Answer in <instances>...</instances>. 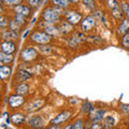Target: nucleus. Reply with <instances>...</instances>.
Returning <instances> with one entry per match:
<instances>
[{"instance_id": "1", "label": "nucleus", "mask_w": 129, "mask_h": 129, "mask_svg": "<svg viewBox=\"0 0 129 129\" xmlns=\"http://www.w3.org/2000/svg\"><path fill=\"white\" fill-rule=\"evenodd\" d=\"M60 10L59 8H53L48 7L43 11V18L44 21L48 24H55L59 21Z\"/></svg>"}, {"instance_id": "2", "label": "nucleus", "mask_w": 129, "mask_h": 129, "mask_svg": "<svg viewBox=\"0 0 129 129\" xmlns=\"http://www.w3.org/2000/svg\"><path fill=\"white\" fill-rule=\"evenodd\" d=\"M30 38H31V40L34 42L42 44V45L48 43L52 40V37L50 35H47L46 32H42V31H36V32H34V34L31 35Z\"/></svg>"}, {"instance_id": "3", "label": "nucleus", "mask_w": 129, "mask_h": 129, "mask_svg": "<svg viewBox=\"0 0 129 129\" xmlns=\"http://www.w3.org/2000/svg\"><path fill=\"white\" fill-rule=\"evenodd\" d=\"M64 16H66L67 22L71 24V25H75V24H78L82 21V14L76 11H73V10L67 11L66 13H64Z\"/></svg>"}, {"instance_id": "4", "label": "nucleus", "mask_w": 129, "mask_h": 129, "mask_svg": "<svg viewBox=\"0 0 129 129\" xmlns=\"http://www.w3.org/2000/svg\"><path fill=\"white\" fill-rule=\"evenodd\" d=\"M37 51L32 47H26L24 48L21 53V57L24 61H30V60H34L36 57H37Z\"/></svg>"}, {"instance_id": "5", "label": "nucleus", "mask_w": 129, "mask_h": 129, "mask_svg": "<svg viewBox=\"0 0 129 129\" xmlns=\"http://www.w3.org/2000/svg\"><path fill=\"white\" fill-rule=\"evenodd\" d=\"M24 102H25V99H24V97L22 95L16 94V95H12L9 97V106L13 109L22 107Z\"/></svg>"}, {"instance_id": "6", "label": "nucleus", "mask_w": 129, "mask_h": 129, "mask_svg": "<svg viewBox=\"0 0 129 129\" xmlns=\"http://www.w3.org/2000/svg\"><path fill=\"white\" fill-rule=\"evenodd\" d=\"M72 113L70 111H63L61 113H59V114L56 116L55 118H53L51 120V125H60L64 123L66 120H68L70 117H71Z\"/></svg>"}, {"instance_id": "7", "label": "nucleus", "mask_w": 129, "mask_h": 129, "mask_svg": "<svg viewBox=\"0 0 129 129\" xmlns=\"http://www.w3.org/2000/svg\"><path fill=\"white\" fill-rule=\"evenodd\" d=\"M82 30L83 31H90L92 28H94L96 26V19L92 17V16H87V17H85L83 19L82 22Z\"/></svg>"}, {"instance_id": "8", "label": "nucleus", "mask_w": 129, "mask_h": 129, "mask_svg": "<svg viewBox=\"0 0 129 129\" xmlns=\"http://www.w3.org/2000/svg\"><path fill=\"white\" fill-rule=\"evenodd\" d=\"M29 126L35 129H40L44 126V119L41 116H32V117L28 120Z\"/></svg>"}, {"instance_id": "9", "label": "nucleus", "mask_w": 129, "mask_h": 129, "mask_svg": "<svg viewBox=\"0 0 129 129\" xmlns=\"http://www.w3.org/2000/svg\"><path fill=\"white\" fill-rule=\"evenodd\" d=\"M44 103H45L44 100H42V99H36V100L31 101L29 104H28L27 108H26V111L27 112H34L36 110H39L40 108H42L44 106Z\"/></svg>"}, {"instance_id": "10", "label": "nucleus", "mask_w": 129, "mask_h": 129, "mask_svg": "<svg viewBox=\"0 0 129 129\" xmlns=\"http://www.w3.org/2000/svg\"><path fill=\"white\" fill-rule=\"evenodd\" d=\"M1 52L7 54H12L15 52V44L11 41H3L1 43Z\"/></svg>"}, {"instance_id": "11", "label": "nucleus", "mask_w": 129, "mask_h": 129, "mask_svg": "<svg viewBox=\"0 0 129 129\" xmlns=\"http://www.w3.org/2000/svg\"><path fill=\"white\" fill-rule=\"evenodd\" d=\"M104 115V110H92L89 113V117L94 123H98L99 120L103 118Z\"/></svg>"}, {"instance_id": "12", "label": "nucleus", "mask_w": 129, "mask_h": 129, "mask_svg": "<svg viewBox=\"0 0 129 129\" xmlns=\"http://www.w3.org/2000/svg\"><path fill=\"white\" fill-rule=\"evenodd\" d=\"M14 10H15V12H16V14L23 15V16H25V17L29 16L30 13H31L30 8L27 7V6H23V5H19V6H17V7H15Z\"/></svg>"}, {"instance_id": "13", "label": "nucleus", "mask_w": 129, "mask_h": 129, "mask_svg": "<svg viewBox=\"0 0 129 129\" xmlns=\"http://www.w3.org/2000/svg\"><path fill=\"white\" fill-rule=\"evenodd\" d=\"M129 31V19L128 18H124L120 25L118 26L117 29V34L118 35H126Z\"/></svg>"}, {"instance_id": "14", "label": "nucleus", "mask_w": 129, "mask_h": 129, "mask_svg": "<svg viewBox=\"0 0 129 129\" xmlns=\"http://www.w3.org/2000/svg\"><path fill=\"white\" fill-rule=\"evenodd\" d=\"M16 38H17V34L11 29L2 32V39L5 41H12V40H15Z\"/></svg>"}, {"instance_id": "15", "label": "nucleus", "mask_w": 129, "mask_h": 129, "mask_svg": "<svg viewBox=\"0 0 129 129\" xmlns=\"http://www.w3.org/2000/svg\"><path fill=\"white\" fill-rule=\"evenodd\" d=\"M114 124H115V119L113 116L111 115H108L104 117L103 119V128L104 129H111L114 127Z\"/></svg>"}, {"instance_id": "16", "label": "nucleus", "mask_w": 129, "mask_h": 129, "mask_svg": "<svg viewBox=\"0 0 129 129\" xmlns=\"http://www.w3.org/2000/svg\"><path fill=\"white\" fill-rule=\"evenodd\" d=\"M11 72H12V69H11V67H9V66L2 64L1 68H0V75H1L2 80H6V79L9 78Z\"/></svg>"}, {"instance_id": "17", "label": "nucleus", "mask_w": 129, "mask_h": 129, "mask_svg": "<svg viewBox=\"0 0 129 129\" xmlns=\"http://www.w3.org/2000/svg\"><path fill=\"white\" fill-rule=\"evenodd\" d=\"M24 120H25V116L21 114V113H14V114L11 116V122L14 125L22 124V123H24Z\"/></svg>"}, {"instance_id": "18", "label": "nucleus", "mask_w": 129, "mask_h": 129, "mask_svg": "<svg viewBox=\"0 0 129 129\" xmlns=\"http://www.w3.org/2000/svg\"><path fill=\"white\" fill-rule=\"evenodd\" d=\"M28 89H29V87H28V85L26 83H22V84H19V85L16 86L15 88V91H16V94H18V95H25L28 92Z\"/></svg>"}, {"instance_id": "19", "label": "nucleus", "mask_w": 129, "mask_h": 129, "mask_svg": "<svg viewBox=\"0 0 129 129\" xmlns=\"http://www.w3.org/2000/svg\"><path fill=\"white\" fill-rule=\"evenodd\" d=\"M0 61H1V63H3V64L10 63V62L13 61V56L11 54H7V53L1 52V53H0Z\"/></svg>"}, {"instance_id": "20", "label": "nucleus", "mask_w": 129, "mask_h": 129, "mask_svg": "<svg viewBox=\"0 0 129 129\" xmlns=\"http://www.w3.org/2000/svg\"><path fill=\"white\" fill-rule=\"evenodd\" d=\"M52 3H53L56 8L63 9V8H67L68 6H69L70 1L69 0H52Z\"/></svg>"}, {"instance_id": "21", "label": "nucleus", "mask_w": 129, "mask_h": 129, "mask_svg": "<svg viewBox=\"0 0 129 129\" xmlns=\"http://www.w3.org/2000/svg\"><path fill=\"white\" fill-rule=\"evenodd\" d=\"M16 78H17L18 81H21V82H26L27 80H29L31 78V74L27 71H19Z\"/></svg>"}, {"instance_id": "22", "label": "nucleus", "mask_w": 129, "mask_h": 129, "mask_svg": "<svg viewBox=\"0 0 129 129\" xmlns=\"http://www.w3.org/2000/svg\"><path fill=\"white\" fill-rule=\"evenodd\" d=\"M59 30H60V32H63V34H68V32H70L72 30V25L68 22L61 23L59 26Z\"/></svg>"}, {"instance_id": "23", "label": "nucleus", "mask_w": 129, "mask_h": 129, "mask_svg": "<svg viewBox=\"0 0 129 129\" xmlns=\"http://www.w3.org/2000/svg\"><path fill=\"white\" fill-rule=\"evenodd\" d=\"M45 32L47 35H52V36H56V35H58L59 32H60V30H59V28H57V27H55V26H53V25H51V26H47L46 28H45Z\"/></svg>"}, {"instance_id": "24", "label": "nucleus", "mask_w": 129, "mask_h": 129, "mask_svg": "<svg viewBox=\"0 0 129 129\" xmlns=\"http://www.w3.org/2000/svg\"><path fill=\"white\" fill-rule=\"evenodd\" d=\"M9 27H10L11 30H13V31L16 32V34H18L19 30H21L22 25H21V24H18L17 22L15 21V19H13V21H11V22L9 23Z\"/></svg>"}, {"instance_id": "25", "label": "nucleus", "mask_w": 129, "mask_h": 129, "mask_svg": "<svg viewBox=\"0 0 129 129\" xmlns=\"http://www.w3.org/2000/svg\"><path fill=\"white\" fill-rule=\"evenodd\" d=\"M92 110H94V107H92V104L90 102H84L83 106H82V112L83 113H90Z\"/></svg>"}, {"instance_id": "26", "label": "nucleus", "mask_w": 129, "mask_h": 129, "mask_svg": "<svg viewBox=\"0 0 129 129\" xmlns=\"http://www.w3.org/2000/svg\"><path fill=\"white\" fill-rule=\"evenodd\" d=\"M123 10H120L119 8H116V9L114 10H112V15L114 16L115 18H117V19H120V18H123Z\"/></svg>"}, {"instance_id": "27", "label": "nucleus", "mask_w": 129, "mask_h": 129, "mask_svg": "<svg viewBox=\"0 0 129 129\" xmlns=\"http://www.w3.org/2000/svg\"><path fill=\"white\" fill-rule=\"evenodd\" d=\"M2 2L5 3L6 6H15V7H17L21 5V2H22V0H2Z\"/></svg>"}, {"instance_id": "28", "label": "nucleus", "mask_w": 129, "mask_h": 129, "mask_svg": "<svg viewBox=\"0 0 129 129\" xmlns=\"http://www.w3.org/2000/svg\"><path fill=\"white\" fill-rule=\"evenodd\" d=\"M83 3L85 5L86 8H88L89 10H94L96 8V5H95V1L94 0H82Z\"/></svg>"}, {"instance_id": "29", "label": "nucleus", "mask_w": 129, "mask_h": 129, "mask_svg": "<svg viewBox=\"0 0 129 129\" xmlns=\"http://www.w3.org/2000/svg\"><path fill=\"white\" fill-rule=\"evenodd\" d=\"M122 45H123L125 48H129V32L123 36V39H122Z\"/></svg>"}, {"instance_id": "30", "label": "nucleus", "mask_w": 129, "mask_h": 129, "mask_svg": "<svg viewBox=\"0 0 129 129\" xmlns=\"http://www.w3.org/2000/svg\"><path fill=\"white\" fill-rule=\"evenodd\" d=\"M107 5L111 10H114V9H116V8H118V2L116 1V0H108Z\"/></svg>"}, {"instance_id": "31", "label": "nucleus", "mask_w": 129, "mask_h": 129, "mask_svg": "<svg viewBox=\"0 0 129 129\" xmlns=\"http://www.w3.org/2000/svg\"><path fill=\"white\" fill-rule=\"evenodd\" d=\"M73 126H74V129H84V122L82 119H78L75 120Z\"/></svg>"}, {"instance_id": "32", "label": "nucleus", "mask_w": 129, "mask_h": 129, "mask_svg": "<svg viewBox=\"0 0 129 129\" xmlns=\"http://www.w3.org/2000/svg\"><path fill=\"white\" fill-rule=\"evenodd\" d=\"M122 10L125 14H126L127 17H129V5L126 2H123L122 3Z\"/></svg>"}, {"instance_id": "33", "label": "nucleus", "mask_w": 129, "mask_h": 129, "mask_svg": "<svg viewBox=\"0 0 129 129\" xmlns=\"http://www.w3.org/2000/svg\"><path fill=\"white\" fill-rule=\"evenodd\" d=\"M15 21L17 22L18 24H21V25H23L24 23H25V16H23V15H19V14H16L15 15Z\"/></svg>"}, {"instance_id": "34", "label": "nucleus", "mask_w": 129, "mask_h": 129, "mask_svg": "<svg viewBox=\"0 0 129 129\" xmlns=\"http://www.w3.org/2000/svg\"><path fill=\"white\" fill-rule=\"evenodd\" d=\"M40 51H41L43 54H48V53H51L52 47L47 46V45H42V46H40Z\"/></svg>"}, {"instance_id": "35", "label": "nucleus", "mask_w": 129, "mask_h": 129, "mask_svg": "<svg viewBox=\"0 0 129 129\" xmlns=\"http://www.w3.org/2000/svg\"><path fill=\"white\" fill-rule=\"evenodd\" d=\"M7 25H9V19L5 17V16H2V17L0 18V26H1V28H5Z\"/></svg>"}, {"instance_id": "36", "label": "nucleus", "mask_w": 129, "mask_h": 129, "mask_svg": "<svg viewBox=\"0 0 129 129\" xmlns=\"http://www.w3.org/2000/svg\"><path fill=\"white\" fill-rule=\"evenodd\" d=\"M28 3H29L30 7L35 8V7H38L41 3V0H28Z\"/></svg>"}, {"instance_id": "37", "label": "nucleus", "mask_w": 129, "mask_h": 129, "mask_svg": "<svg viewBox=\"0 0 129 129\" xmlns=\"http://www.w3.org/2000/svg\"><path fill=\"white\" fill-rule=\"evenodd\" d=\"M89 129H103V125L101 124H99V123H94L90 126Z\"/></svg>"}, {"instance_id": "38", "label": "nucleus", "mask_w": 129, "mask_h": 129, "mask_svg": "<svg viewBox=\"0 0 129 129\" xmlns=\"http://www.w3.org/2000/svg\"><path fill=\"white\" fill-rule=\"evenodd\" d=\"M120 109H122V111L125 112V113H129V104H122L120 106Z\"/></svg>"}, {"instance_id": "39", "label": "nucleus", "mask_w": 129, "mask_h": 129, "mask_svg": "<svg viewBox=\"0 0 129 129\" xmlns=\"http://www.w3.org/2000/svg\"><path fill=\"white\" fill-rule=\"evenodd\" d=\"M46 129H61V128H60L59 125H52V126H50Z\"/></svg>"}, {"instance_id": "40", "label": "nucleus", "mask_w": 129, "mask_h": 129, "mask_svg": "<svg viewBox=\"0 0 129 129\" xmlns=\"http://www.w3.org/2000/svg\"><path fill=\"white\" fill-rule=\"evenodd\" d=\"M63 129H74V126H73V125H67V126L64 127Z\"/></svg>"}, {"instance_id": "41", "label": "nucleus", "mask_w": 129, "mask_h": 129, "mask_svg": "<svg viewBox=\"0 0 129 129\" xmlns=\"http://www.w3.org/2000/svg\"><path fill=\"white\" fill-rule=\"evenodd\" d=\"M69 1H70V2H78L79 0H69Z\"/></svg>"}, {"instance_id": "42", "label": "nucleus", "mask_w": 129, "mask_h": 129, "mask_svg": "<svg viewBox=\"0 0 129 129\" xmlns=\"http://www.w3.org/2000/svg\"><path fill=\"white\" fill-rule=\"evenodd\" d=\"M111 129H116V128H111Z\"/></svg>"}]
</instances>
